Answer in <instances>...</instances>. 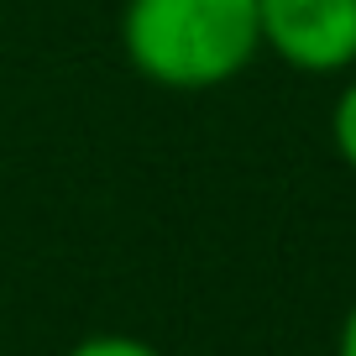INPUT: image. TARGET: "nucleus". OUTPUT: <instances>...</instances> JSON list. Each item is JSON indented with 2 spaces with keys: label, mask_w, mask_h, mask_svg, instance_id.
Returning a JSON list of instances; mask_svg holds the SVG:
<instances>
[{
  "label": "nucleus",
  "mask_w": 356,
  "mask_h": 356,
  "mask_svg": "<svg viewBox=\"0 0 356 356\" xmlns=\"http://www.w3.org/2000/svg\"><path fill=\"white\" fill-rule=\"evenodd\" d=\"M121 47L157 89H220L262 53L257 0H126Z\"/></svg>",
  "instance_id": "nucleus-1"
},
{
  "label": "nucleus",
  "mask_w": 356,
  "mask_h": 356,
  "mask_svg": "<svg viewBox=\"0 0 356 356\" xmlns=\"http://www.w3.org/2000/svg\"><path fill=\"white\" fill-rule=\"evenodd\" d=\"M262 53L299 74L356 68V0H257Z\"/></svg>",
  "instance_id": "nucleus-2"
},
{
  "label": "nucleus",
  "mask_w": 356,
  "mask_h": 356,
  "mask_svg": "<svg viewBox=\"0 0 356 356\" xmlns=\"http://www.w3.org/2000/svg\"><path fill=\"white\" fill-rule=\"evenodd\" d=\"M63 356H163L152 341H142V335H126V330H95L84 335V341H74Z\"/></svg>",
  "instance_id": "nucleus-3"
},
{
  "label": "nucleus",
  "mask_w": 356,
  "mask_h": 356,
  "mask_svg": "<svg viewBox=\"0 0 356 356\" xmlns=\"http://www.w3.org/2000/svg\"><path fill=\"white\" fill-rule=\"evenodd\" d=\"M330 142L341 152V163L356 173V74L346 79V89L335 95V111H330Z\"/></svg>",
  "instance_id": "nucleus-4"
},
{
  "label": "nucleus",
  "mask_w": 356,
  "mask_h": 356,
  "mask_svg": "<svg viewBox=\"0 0 356 356\" xmlns=\"http://www.w3.org/2000/svg\"><path fill=\"white\" fill-rule=\"evenodd\" d=\"M335 356H356V304L346 309V320H341V335H335Z\"/></svg>",
  "instance_id": "nucleus-5"
}]
</instances>
